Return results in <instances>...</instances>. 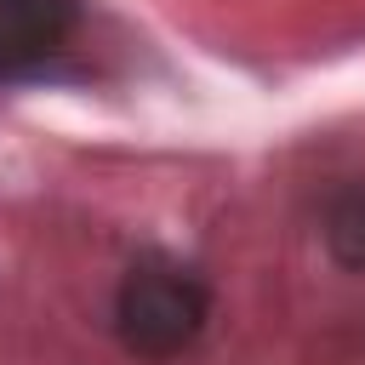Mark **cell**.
Wrapping results in <instances>:
<instances>
[{
  "label": "cell",
  "instance_id": "obj_1",
  "mask_svg": "<svg viewBox=\"0 0 365 365\" xmlns=\"http://www.w3.org/2000/svg\"><path fill=\"white\" fill-rule=\"evenodd\" d=\"M211 319V291L177 257H137L114 285V336L143 359L182 354Z\"/></svg>",
  "mask_w": 365,
  "mask_h": 365
},
{
  "label": "cell",
  "instance_id": "obj_2",
  "mask_svg": "<svg viewBox=\"0 0 365 365\" xmlns=\"http://www.w3.org/2000/svg\"><path fill=\"white\" fill-rule=\"evenodd\" d=\"M80 29V0H0V80L51 68Z\"/></svg>",
  "mask_w": 365,
  "mask_h": 365
},
{
  "label": "cell",
  "instance_id": "obj_3",
  "mask_svg": "<svg viewBox=\"0 0 365 365\" xmlns=\"http://www.w3.org/2000/svg\"><path fill=\"white\" fill-rule=\"evenodd\" d=\"M325 251L348 268L365 274V182H348L325 205Z\"/></svg>",
  "mask_w": 365,
  "mask_h": 365
}]
</instances>
